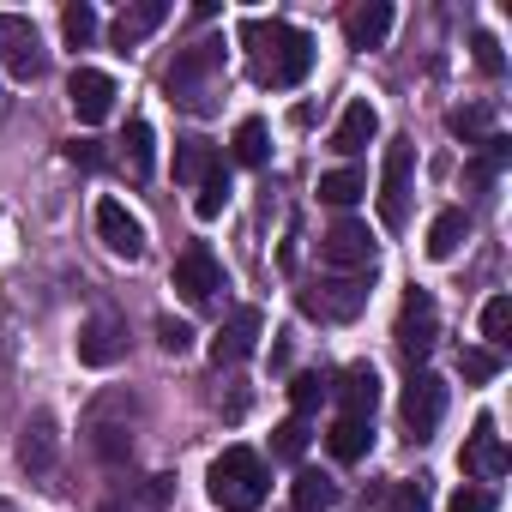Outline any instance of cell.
<instances>
[{
    "label": "cell",
    "instance_id": "obj_33",
    "mask_svg": "<svg viewBox=\"0 0 512 512\" xmlns=\"http://www.w3.org/2000/svg\"><path fill=\"white\" fill-rule=\"evenodd\" d=\"M380 512H428V482L422 476L416 482H392L386 500H380Z\"/></svg>",
    "mask_w": 512,
    "mask_h": 512
},
{
    "label": "cell",
    "instance_id": "obj_29",
    "mask_svg": "<svg viewBox=\"0 0 512 512\" xmlns=\"http://www.w3.org/2000/svg\"><path fill=\"white\" fill-rule=\"evenodd\" d=\"M368 193V175L362 169H332V175H320V199L326 205H356Z\"/></svg>",
    "mask_w": 512,
    "mask_h": 512
},
{
    "label": "cell",
    "instance_id": "obj_44",
    "mask_svg": "<svg viewBox=\"0 0 512 512\" xmlns=\"http://www.w3.org/2000/svg\"><path fill=\"white\" fill-rule=\"evenodd\" d=\"M0 512H19V506H13V500H0Z\"/></svg>",
    "mask_w": 512,
    "mask_h": 512
},
{
    "label": "cell",
    "instance_id": "obj_43",
    "mask_svg": "<svg viewBox=\"0 0 512 512\" xmlns=\"http://www.w3.org/2000/svg\"><path fill=\"white\" fill-rule=\"evenodd\" d=\"M103 512H127V506H121V500H109V506H103Z\"/></svg>",
    "mask_w": 512,
    "mask_h": 512
},
{
    "label": "cell",
    "instance_id": "obj_36",
    "mask_svg": "<svg viewBox=\"0 0 512 512\" xmlns=\"http://www.w3.org/2000/svg\"><path fill=\"white\" fill-rule=\"evenodd\" d=\"M61 31H67V43H73V49H85V43L97 37V13L79 0V7H67V13H61Z\"/></svg>",
    "mask_w": 512,
    "mask_h": 512
},
{
    "label": "cell",
    "instance_id": "obj_37",
    "mask_svg": "<svg viewBox=\"0 0 512 512\" xmlns=\"http://www.w3.org/2000/svg\"><path fill=\"white\" fill-rule=\"evenodd\" d=\"M458 374H464L470 386H488V380L500 374V356H494V350H464V356H458Z\"/></svg>",
    "mask_w": 512,
    "mask_h": 512
},
{
    "label": "cell",
    "instance_id": "obj_28",
    "mask_svg": "<svg viewBox=\"0 0 512 512\" xmlns=\"http://www.w3.org/2000/svg\"><path fill=\"white\" fill-rule=\"evenodd\" d=\"M290 500H296V512H326V506L338 500V488H332V476L302 470V476H296V488H290Z\"/></svg>",
    "mask_w": 512,
    "mask_h": 512
},
{
    "label": "cell",
    "instance_id": "obj_19",
    "mask_svg": "<svg viewBox=\"0 0 512 512\" xmlns=\"http://www.w3.org/2000/svg\"><path fill=\"white\" fill-rule=\"evenodd\" d=\"M374 133H380V109H374L368 97H356V103L338 115V127H332V151H338V157H356Z\"/></svg>",
    "mask_w": 512,
    "mask_h": 512
},
{
    "label": "cell",
    "instance_id": "obj_1",
    "mask_svg": "<svg viewBox=\"0 0 512 512\" xmlns=\"http://www.w3.org/2000/svg\"><path fill=\"white\" fill-rule=\"evenodd\" d=\"M235 43L247 49V73L253 85H272V91H296L314 73V37L290 19H241Z\"/></svg>",
    "mask_w": 512,
    "mask_h": 512
},
{
    "label": "cell",
    "instance_id": "obj_42",
    "mask_svg": "<svg viewBox=\"0 0 512 512\" xmlns=\"http://www.w3.org/2000/svg\"><path fill=\"white\" fill-rule=\"evenodd\" d=\"M145 494H151V506H163V500H169V476H151V488H145Z\"/></svg>",
    "mask_w": 512,
    "mask_h": 512
},
{
    "label": "cell",
    "instance_id": "obj_11",
    "mask_svg": "<svg viewBox=\"0 0 512 512\" xmlns=\"http://www.w3.org/2000/svg\"><path fill=\"white\" fill-rule=\"evenodd\" d=\"M302 308H308V314H320V320L350 326V320L368 308V278H326L320 290H302Z\"/></svg>",
    "mask_w": 512,
    "mask_h": 512
},
{
    "label": "cell",
    "instance_id": "obj_4",
    "mask_svg": "<svg viewBox=\"0 0 512 512\" xmlns=\"http://www.w3.org/2000/svg\"><path fill=\"white\" fill-rule=\"evenodd\" d=\"M416 181V139H386V157H380V223L386 229H404L410 223V187Z\"/></svg>",
    "mask_w": 512,
    "mask_h": 512
},
{
    "label": "cell",
    "instance_id": "obj_13",
    "mask_svg": "<svg viewBox=\"0 0 512 512\" xmlns=\"http://www.w3.org/2000/svg\"><path fill=\"white\" fill-rule=\"evenodd\" d=\"M97 235H103V247L115 253V260H139L145 253V223L121 199H97Z\"/></svg>",
    "mask_w": 512,
    "mask_h": 512
},
{
    "label": "cell",
    "instance_id": "obj_14",
    "mask_svg": "<svg viewBox=\"0 0 512 512\" xmlns=\"http://www.w3.org/2000/svg\"><path fill=\"white\" fill-rule=\"evenodd\" d=\"M169 25V0H133V7H121L115 13V25H109V43L115 49H139L151 31H163Z\"/></svg>",
    "mask_w": 512,
    "mask_h": 512
},
{
    "label": "cell",
    "instance_id": "obj_3",
    "mask_svg": "<svg viewBox=\"0 0 512 512\" xmlns=\"http://www.w3.org/2000/svg\"><path fill=\"white\" fill-rule=\"evenodd\" d=\"M217 73H223V43H193V49L175 55L163 91H169V103L205 115V109H211V91H217Z\"/></svg>",
    "mask_w": 512,
    "mask_h": 512
},
{
    "label": "cell",
    "instance_id": "obj_10",
    "mask_svg": "<svg viewBox=\"0 0 512 512\" xmlns=\"http://www.w3.org/2000/svg\"><path fill=\"white\" fill-rule=\"evenodd\" d=\"M115 79L109 73H97V67H79L73 79H67V103H73V115H79V127H103L109 115H115Z\"/></svg>",
    "mask_w": 512,
    "mask_h": 512
},
{
    "label": "cell",
    "instance_id": "obj_30",
    "mask_svg": "<svg viewBox=\"0 0 512 512\" xmlns=\"http://www.w3.org/2000/svg\"><path fill=\"white\" fill-rule=\"evenodd\" d=\"M506 332H512V302H506V296H488V302H482V338H488L482 350H494V356H500V350L512 344Z\"/></svg>",
    "mask_w": 512,
    "mask_h": 512
},
{
    "label": "cell",
    "instance_id": "obj_6",
    "mask_svg": "<svg viewBox=\"0 0 512 512\" xmlns=\"http://www.w3.org/2000/svg\"><path fill=\"white\" fill-rule=\"evenodd\" d=\"M320 260H326L338 278H374V235H368V223L338 217V223L320 235Z\"/></svg>",
    "mask_w": 512,
    "mask_h": 512
},
{
    "label": "cell",
    "instance_id": "obj_7",
    "mask_svg": "<svg viewBox=\"0 0 512 512\" xmlns=\"http://www.w3.org/2000/svg\"><path fill=\"white\" fill-rule=\"evenodd\" d=\"M392 344L404 350V362H410V368H416V362H428V350L440 344V308H434V296H428V290H410V296H404Z\"/></svg>",
    "mask_w": 512,
    "mask_h": 512
},
{
    "label": "cell",
    "instance_id": "obj_38",
    "mask_svg": "<svg viewBox=\"0 0 512 512\" xmlns=\"http://www.w3.org/2000/svg\"><path fill=\"white\" fill-rule=\"evenodd\" d=\"M157 344H163L169 356H187V350H193V326H187V320H157Z\"/></svg>",
    "mask_w": 512,
    "mask_h": 512
},
{
    "label": "cell",
    "instance_id": "obj_5",
    "mask_svg": "<svg viewBox=\"0 0 512 512\" xmlns=\"http://www.w3.org/2000/svg\"><path fill=\"white\" fill-rule=\"evenodd\" d=\"M0 67H7L19 85H37L49 73V49H43L37 25L25 13H0Z\"/></svg>",
    "mask_w": 512,
    "mask_h": 512
},
{
    "label": "cell",
    "instance_id": "obj_22",
    "mask_svg": "<svg viewBox=\"0 0 512 512\" xmlns=\"http://www.w3.org/2000/svg\"><path fill=\"white\" fill-rule=\"evenodd\" d=\"M464 241H470V217L452 205V211H440V217L428 223V260H452Z\"/></svg>",
    "mask_w": 512,
    "mask_h": 512
},
{
    "label": "cell",
    "instance_id": "obj_35",
    "mask_svg": "<svg viewBox=\"0 0 512 512\" xmlns=\"http://www.w3.org/2000/svg\"><path fill=\"white\" fill-rule=\"evenodd\" d=\"M470 61H476V73H482V79H500V73H506V55H500V43H494L488 31H476V37H470Z\"/></svg>",
    "mask_w": 512,
    "mask_h": 512
},
{
    "label": "cell",
    "instance_id": "obj_31",
    "mask_svg": "<svg viewBox=\"0 0 512 512\" xmlns=\"http://www.w3.org/2000/svg\"><path fill=\"white\" fill-rule=\"evenodd\" d=\"M326 398H332V380H326V374H296V380H290V404H296L302 422H308Z\"/></svg>",
    "mask_w": 512,
    "mask_h": 512
},
{
    "label": "cell",
    "instance_id": "obj_8",
    "mask_svg": "<svg viewBox=\"0 0 512 512\" xmlns=\"http://www.w3.org/2000/svg\"><path fill=\"white\" fill-rule=\"evenodd\" d=\"M440 416H446V380L416 368L410 386H404V428H410V440H434Z\"/></svg>",
    "mask_w": 512,
    "mask_h": 512
},
{
    "label": "cell",
    "instance_id": "obj_20",
    "mask_svg": "<svg viewBox=\"0 0 512 512\" xmlns=\"http://www.w3.org/2000/svg\"><path fill=\"white\" fill-rule=\"evenodd\" d=\"M386 31H392V7H386V0H362V7L344 19L350 49H380V43H386Z\"/></svg>",
    "mask_w": 512,
    "mask_h": 512
},
{
    "label": "cell",
    "instance_id": "obj_41",
    "mask_svg": "<svg viewBox=\"0 0 512 512\" xmlns=\"http://www.w3.org/2000/svg\"><path fill=\"white\" fill-rule=\"evenodd\" d=\"M67 157H73V163H85V169H97V163H103V145H91V139H73V145H67Z\"/></svg>",
    "mask_w": 512,
    "mask_h": 512
},
{
    "label": "cell",
    "instance_id": "obj_39",
    "mask_svg": "<svg viewBox=\"0 0 512 512\" xmlns=\"http://www.w3.org/2000/svg\"><path fill=\"white\" fill-rule=\"evenodd\" d=\"M446 512H494V494H488V488H458Z\"/></svg>",
    "mask_w": 512,
    "mask_h": 512
},
{
    "label": "cell",
    "instance_id": "obj_40",
    "mask_svg": "<svg viewBox=\"0 0 512 512\" xmlns=\"http://www.w3.org/2000/svg\"><path fill=\"white\" fill-rule=\"evenodd\" d=\"M482 127H488L482 109H452V133H458V139H482Z\"/></svg>",
    "mask_w": 512,
    "mask_h": 512
},
{
    "label": "cell",
    "instance_id": "obj_25",
    "mask_svg": "<svg viewBox=\"0 0 512 512\" xmlns=\"http://www.w3.org/2000/svg\"><path fill=\"white\" fill-rule=\"evenodd\" d=\"M127 169H133V181H151V169H157V133H151V121H127Z\"/></svg>",
    "mask_w": 512,
    "mask_h": 512
},
{
    "label": "cell",
    "instance_id": "obj_9",
    "mask_svg": "<svg viewBox=\"0 0 512 512\" xmlns=\"http://www.w3.org/2000/svg\"><path fill=\"white\" fill-rule=\"evenodd\" d=\"M260 332H266V314L253 308V302H241V308L217 326V338H211V362H217V368L247 362V356H253V344H260Z\"/></svg>",
    "mask_w": 512,
    "mask_h": 512
},
{
    "label": "cell",
    "instance_id": "obj_12",
    "mask_svg": "<svg viewBox=\"0 0 512 512\" xmlns=\"http://www.w3.org/2000/svg\"><path fill=\"white\" fill-rule=\"evenodd\" d=\"M175 290H181L193 308H205V302L223 290V266H217V253H211L205 241H193L181 260H175Z\"/></svg>",
    "mask_w": 512,
    "mask_h": 512
},
{
    "label": "cell",
    "instance_id": "obj_23",
    "mask_svg": "<svg viewBox=\"0 0 512 512\" xmlns=\"http://www.w3.org/2000/svg\"><path fill=\"white\" fill-rule=\"evenodd\" d=\"M91 446L103 464H127L133 458V428L127 422H109V416H91Z\"/></svg>",
    "mask_w": 512,
    "mask_h": 512
},
{
    "label": "cell",
    "instance_id": "obj_2",
    "mask_svg": "<svg viewBox=\"0 0 512 512\" xmlns=\"http://www.w3.org/2000/svg\"><path fill=\"white\" fill-rule=\"evenodd\" d=\"M205 488H211V506H223V512H260V506H266L272 476H266V458H260V452H247V446H223V452L211 458Z\"/></svg>",
    "mask_w": 512,
    "mask_h": 512
},
{
    "label": "cell",
    "instance_id": "obj_17",
    "mask_svg": "<svg viewBox=\"0 0 512 512\" xmlns=\"http://www.w3.org/2000/svg\"><path fill=\"white\" fill-rule=\"evenodd\" d=\"M55 446H61L55 416H49V410H37V416L19 428V464H25L31 476H49V470H55Z\"/></svg>",
    "mask_w": 512,
    "mask_h": 512
},
{
    "label": "cell",
    "instance_id": "obj_16",
    "mask_svg": "<svg viewBox=\"0 0 512 512\" xmlns=\"http://www.w3.org/2000/svg\"><path fill=\"white\" fill-rule=\"evenodd\" d=\"M121 350H127L121 320H109V314L85 320V332H79V362H85V368H115V362H121Z\"/></svg>",
    "mask_w": 512,
    "mask_h": 512
},
{
    "label": "cell",
    "instance_id": "obj_24",
    "mask_svg": "<svg viewBox=\"0 0 512 512\" xmlns=\"http://www.w3.org/2000/svg\"><path fill=\"white\" fill-rule=\"evenodd\" d=\"M229 151H235V163H247V169H260V163L272 157V133H266V121H260V115H247V121L235 127Z\"/></svg>",
    "mask_w": 512,
    "mask_h": 512
},
{
    "label": "cell",
    "instance_id": "obj_15",
    "mask_svg": "<svg viewBox=\"0 0 512 512\" xmlns=\"http://www.w3.org/2000/svg\"><path fill=\"white\" fill-rule=\"evenodd\" d=\"M332 398H338V416H368V422H374V404H380V374H374V362H350V368L338 374Z\"/></svg>",
    "mask_w": 512,
    "mask_h": 512
},
{
    "label": "cell",
    "instance_id": "obj_18",
    "mask_svg": "<svg viewBox=\"0 0 512 512\" xmlns=\"http://www.w3.org/2000/svg\"><path fill=\"white\" fill-rule=\"evenodd\" d=\"M464 470L482 476V482L506 476V446H500V434H494V416H476V428H470V440H464Z\"/></svg>",
    "mask_w": 512,
    "mask_h": 512
},
{
    "label": "cell",
    "instance_id": "obj_26",
    "mask_svg": "<svg viewBox=\"0 0 512 512\" xmlns=\"http://www.w3.org/2000/svg\"><path fill=\"white\" fill-rule=\"evenodd\" d=\"M217 163H223V157H217V145H205V139H181V145H175V181H193V187H199Z\"/></svg>",
    "mask_w": 512,
    "mask_h": 512
},
{
    "label": "cell",
    "instance_id": "obj_32",
    "mask_svg": "<svg viewBox=\"0 0 512 512\" xmlns=\"http://www.w3.org/2000/svg\"><path fill=\"white\" fill-rule=\"evenodd\" d=\"M506 157H512V145H506L500 133H488V139H482V151H476V163H470V181H476V187H488V181L506 169Z\"/></svg>",
    "mask_w": 512,
    "mask_h": 512
},
{
    "label": "cell",
    "instance_id": "obj_27",
    "mask_svg": "<svg viewBox=\"0 0 512 512\" xmlns=\"http://www.w3.org/2000/svg\"><path fill=\"white\" fill-rule=\"evenodd\" d=\"M229 193H235V187H229V163H217V169H211V175L199 181V199H193V217H199V223H211V217H223V205H229Z\"/></svg>",
    "mask_w": 512,
    "mask_h": 512
},
{
    "label": "cell",
    "instance_id": "obj_34",
    "mask_svg": "<svg viewBox=\"0 0 512 512\" xmlns=\"http://www.w3.org/2000/svg\"><path fill=\"white\" fill-rule=\"evenodd\" d=\"M272 452L296 464V458L308 452V422H302V416H290V422H278V428H272Z\"/></svg>",
    "mask_w": 512,
    "mask_h": 512
},
{
    "label": "cell",
    "instance_id": "obj_21",
    "mask_svg": "<svg viewBox=\"0 0 512 512\" xmlns=\"http://www.w3.org/2000/svg\"><path fill=\"white\" fill-rule=\"evenodd\" d=\"M326 446H332L338 464H356V458H368V446H374V422H368V416H338L332 434H326Z\"/></svg>",
    "mask_w": 512,
    "mask_h": 512
}]
</instances>
